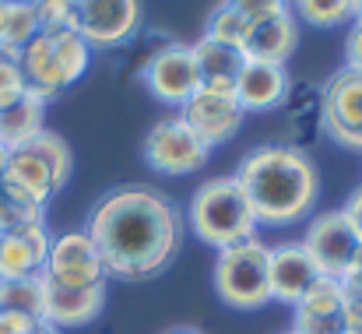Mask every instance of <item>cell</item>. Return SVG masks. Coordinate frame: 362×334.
Wrapping results in <instances>:
<instances>
[{
    "mask_svg": "<svg viewBox=\"0 0 362 334\" xmlns=\"http://www.w3.org/2000/svg\"><path fill=\"white\" fill-rule=\"evenodd\" d=\"M236 11H243L250 21H264V18H274V14H285L292 11V0H229Z\"/></svg>",
    "mask_w": 362,
    "mask_h": 334,
    "instance_id": "30",
    "label": "cell"
},
{
    "mask_svg": "<svg viewBox=\"0 0 362 334\" xmlns=\"http://www.w3.org/2000/svg\"><path fill=\"white\" fill-rule=\"evenodd\" d=\"M32 334H60V331H57V328H49V324H39Z\"/></svg>",
    "mask_w": 362,
    "mask_h": 334,
    "instance_id": "37",
    "label": "cell"
},
{
    "mask_svg": "<svg viewBox=\"0 0 362 334\" xmlns=\"http://www.w3.org/2000/svg\"><path fill=\"white\" fill-rule=\"evenodd\" d=\"M21 74H25V88L49 103L57 99L64 88H71L78 78H85L88 64H92V46L78 35V32H39L21 53H18Z\"/></svg>",
    "mask_w": 362,
    "mask_h": 334,
    "instance_id": "3",
    "label": "cell"
},
{
    "mask_svg": "<svg viewBox=\"0 0 362 334\" xmlns=\"http://www.w3.org/2000/svg\"><path fill=\"white\" fill-rule=\"evenodd\" d=\"M190 229L204 246H215V250H229L236 243L253 239L257 215H253L243 187L236 183V176H215L194 194Z\"/></svg>",
    "mask_w": 362,
    "mask_h": 334,
    "instance_id": "4",
    "label": "cell"
},
{
    "mask_svg": "<svg viewBox=\"0 0 362 334\" xmlns=\"http://www.w3.org/2000/svg\"><path fill=\"white\" fill-rule=\"evenodd\" d=\"M74 28L88 46H123L141 32V0H74Z\"/></svg>",
    "mask_w": 362,
    "mask_h": 334,
    "instance_id": "8",
    "label": "cell"
},
{
    "mask_svg": "<svg viewBox=\"0 0 362 334\" xmlns=\"http://www.w3.org/2000/svg\"><path fill=\"white\" fill-rule=\"evenodd\" d=\"M49 243H53V236H49L46 222L0 232V282L42 275L46 257H49Z\"/></svg>",
    "mask_w": 362,
    "mask_h": 334,
    "instance_id": "15",
    "label": "cell"
},
{
    "mask_svg": "<svg viewBox=\"0 0 362 334\" xmlns=\"http://www.w3.org/2000/svg\"><path fill=\"white\" fill-rule=\"evenodd\" d=\"M0 310H14L42 321V275L0 282Z\"/></svg>",
    "mask_w": 362,
    "mask_h": 334,
    "instance_id": "23",
    "label": "cell"
},
{
    "mask_svg": "<svg viewBox=\"0 0 362 334\" xmlns=\"http://www.w3.org/2000/svg\"><path fill=\"white\" fill-rule=\"evenodd\" d=\"M341 317H345V324H349V334H362V292H349V289H345Z\"/></svg>",
    "mask_w": 362,
    "mask_h": 334,
    "instance_id": "32",
    "label": "cell"
},
{
    "mask_svg": "<svg viewBox=\"0 0 362 334\" xmlns=\"http://www.w3.org/2000/svg\"><path fill=\"white\" fill-rule=\"evenodd\" d=\"M106 306V285H60L42 275V324L81 328L92 324Z\"/></svg>",
    "mask_w": 362,
    "mask_h": 334,
    "instance_id": "14",
    "label": "cell"
},
{
    "mask_svg": "<svg viewBox=\"0 0 362 334\" xmlns=\"http://www.w3.org/2000/svg\"><path fill=\"white\" fill-rule=\"evenodd\" d=\"M39 32H78L74 28V0H35Z\"/></svg>",
    "mask_w": 362,
    "mask_h": 334,
    "instance_id": "27",
    "label": "cell"
},
{
    "mask_svg": "<svg viewBox=\"0 0 362 334\" xmlns=\"http://www.w3.org/2000/svg\"><path fill=\"white\" fill-rule=\"evenodd\" d=\"M144 85L151 88L155 99H162L169 106H183L201 88V71H197L194 46H187V42L158 46L151 53V60L144 64Z\"/></svg>",
    "mask_w": 362,
    "mask_h": 334,
    "instance_id": "11",
    "label": "cell"
},
{
    "mask_svg": "<svg viewBox=\"0 0 362 334\" xmlns=\"http://www.w3.org/2000/svg\"><path fill=\"white\" fill-rule=\"evenodd\" d=\"M267 278H271V299L296 306L303 292L320 278V271L303 250V243H281V246H271Z\"/></svg>",
    "mask_w": 362,
    "mask_h": 334,
    "instance_id": "16",
    "label": "cell"
},
{
    "mask_svg": "<svg viewBox=\"0 0 362 334\" xmlns=\"http://www.w3.org/2000/svg\"><path fill=\"white\" fill-rule=\"evenodd\" d=\"M341 212L349 215L352 229L359 232V239H362V187H356V190H352V197H349V205H345Z\"/></svg>",
    "mask_w": 362,
    "mask_h": 334,
    "instance_id": "35",
    "label": "cell"
},
{
    "mask_svg": "<svg viewBox=\"0 0 362 334\" xmlns=\"http://www.w3.org/2000/svg\"><path fill=\"white\" fill-rule=\"evenodd\" d=\"M257 225H292L306 219L320 194L317 162L296 144H260L236 169Z\"/></svg>",
    "mask_w": 362,
    "mask_h": 334,
    "instance_id": "2",
    "label": "cell"
},
{
    "mask_svg": "<svg viewBox=\"0 0 362 334\" xmlns=\"http://www.w3.org/2000/svg\"><path fill=\"white\" fill-rule=\"evenodd\" d=\"M46 103L35 99L32 92H25L18 103L0 110V144H7L11 151L28 144L32 137H39L46 127Z\"/></svg>",
    "mask_w": 362,
    "mask_h": 334,
    "instance_id": "20",
    "label": "cell"
},
{
    "mask_svg": "<svg viewBox=\"0 0 362 334\" xmlns=\"http://www.w3.org/2000/svg\"><path fill=\"white\" fill-rule=\"evenodd\" d=\"M173 334H197V331H173Z\"/></svg>",
    "mask_w": 362,
    "mask_h": 334,
    "instance_id": "39",
    "label": "cell"
},
{
    "mask_svg": "<svg viewBox=\"0 0 362 334\" xmlns=\"http://www.w3.org/2000/svg\"><path fill=\"white\" fill-rule=\"evenodd\" d=\"M356 25H362V18H359V21H356Z\"/></svg>",
    "mask_w": 362,
    "mask_h": 334,
    "instance_id": "40",
    "label": "cell"
},
{
    "mask_svg": "<svg viewBox=\"0 0 362 334\" xmlns=\"http://www.w3.org/2000/svg\"><path fill=\"white\" fill-rule=\"evenodd\" d=\"M352 11H356V21L362 18V0H352Z\"/></svg>",
    "mask_w": 362,
    "mask_h": 334,
    "instance_id": "38",
    "label": "cell"
},
{
    "mask_svg": "<svg viewBox=\"0 0 362 334\" xmlns=\"http://www.w3.org/2000/svg\"><path fill=\"white\" fill-rule=\"evenodd\" d=\"M71 169H74L71 144H67L60 134L42 130L39 137H32L28 144H21V148L11 151L4 180L46 205L53 194H60V190L67 187Z\"/></svg>",
    "mask_w": 362,
    "mask_h": 334,
    "instance_id": "5",
    "label": "cell"
},
{
    "mask_svg": "<svg viewBox=\"0 0 362 334\" xmlns=\"http://www.w3.org/2000/svg\"><path fill=\"white\" fill-rule=\"evenodd\" d=\"M341 285H345L349 292H362V243H359V250H356V257H352V267H349L345 278H341Z\"/></svg>",
    "mask_w": 362,
    "mask_h": 334,
    "instance_id": "34",
    "label": "cell"
},
{
    "mask_svg": "<svg viewBox=\"0 0 362 334\" xmlns=\"http://www.w3.org/2000/svg\"><path fill=\"white\" fill-rule=\"evenodd\" d=\"M341 306H345V285H341V278H327V275H320L296 303L299 313H317V317L341 313Z\"/></svg>",
    "mask_w": 362,
    "mask_h": 334,
    "instance_id": "25",
    "label": "cell"
},
{
    "mask_svg": "<svg viewBox=\"0 0 362 334\" xmlns=\"http://www.w3.org/2000/svg\"><path fill=\"white\" fill-rule=\"evenodd\" d=\"M292 334H349V324L341 313L331 317H317V313H299L292 317Z\"/></svg>",
    "mask_w": 362,
    "mask_h": 334,
    "instance_id": "29",
    "label": "cell"
},
{
    "mask_svg": "<svg viewBox=\"0 0 362 334\" xmlns=\"http://www.w3.org/2000/svg\"><path fill=\"white\" fill-rule=\"evenodd\" d=\"M250 28H253V21L226 0L222 7L211 11V18H208V32H204V35L215 39V42H226V46H236V50H240L243 42H246V35H250Z\"/></svg>",
    "mask_w": 362,
    "mask_h": 334,
    "instance_id": "26",
    "label": "cell"
},
{
    "mask_svg": "<svg viewBox=\"0 0 362 334\" xmlns=\"http://www.w3.org/2000/svg\"><path fill=\"white\" fill-rule=\"evenodd\" d=\"M7 159H11V148L0 144V180H4V173H7Z\"/></svg>",
    "mask_w": 362,
    "mask_h": 334,
    "instance_id": "36",
    "label": "cell"
},
{
    "mask_svg": "<svg viewBox=\"0 0 362 334\" xmlns=\"http://www.w3.org/2000/svg\"><path fill=\"white\" fill-rule=\"evenodd\" d=\"M42 321L35 317H25V313H14V310H0V334H32Z\"/></svg>",
    "mask_w": 362,
    "mask_h": 334,
    "instance_id": "31",
    "label": "cell"
},
{
    "mask_svg": "<svg viewBox=\"0 0 362 334\" xmlns=\"http://www.w3.org/2000/svg\"><path fill=\"white\" fill-rule=\"evenodd\" d=\"M299 42V21L292 11L285 14H274V18H264V21H253L246 42L240 46L243 60H253V64H281L292 57Z\"/></svg>",
    "mask_w": 362,
    "mask_h": 334,
    "instance_id": "17",
    "label": "cell"
},
{
    "mask_svg": "<svg viewBox=\"0 0 362 334\" xmlns=\"http://www.w3.org/2000/svg\"><path fill=\"white\" fill-rule=\"evenodd\" d=\"M271 246L257 236L236 243L229 250H218L215 260V292L233 310H260L271 303V278H267Z\"/></svg>",
    "mask_w": 362,
    "mask_h": 334,
    "instance_id": "6",
    "label": "cell"
},
{
    "mask_svg": "<svg viewBox=\"0 0 362 334\" xmlns=\"http://www.w3.org/2000/svg\"><path fill=\"white\" fill-rule=\"evenodd\" d=\"M345 67H352V71H362V25H352V32H349V39H345Z\"/></svg>",
    "mask_w": 362,
    "mask_h": 334,
    "instance_id": "33",
    "label": "cell"
},
{
    "mask_svg": "<svg viewBox=\"0 0 362 334\" xmlns=\"http://www.w3.org/2000/svg\"><path fill=\"white\" fill-rule=\"evenodd\" d=\"M46 278L60 285H106V264L88 232H64L49 243V257L42 267Z\"/></svg>",
    "mask_w": 362,
    "mask_h": 334,
    "instance_id": "13",
    "label": "cell"
},
{
    "mask_svg": "<svg viewBox=\"0 0 362 334\" xmlns=\"http://www.w3.org/2000/svg\"><path fill=\"white\" fill-rule=\"evenodd\" d=\"M359 243H362L359 232L352 229L349 215L341 208L317 215L313 222L306 225V236H303V250L310 253V260L317 264V271L327 275V278H345V271L352 267V257H356Z\"/></svg>",
    "mask_w": 362,
    "mask_h": 334,
    "instance_id": "9",
    "label": "cell"
},
{
    "mask_svg": "<svg viewBox=\"0 0 362 334\" xmlns=\"http://www.w3.org/2000/svg\"><path fill=\"white\" fill-rule=\"evenodd\" d=\"M211 148L183 123V116L158 120L144 137V159L162 176H190L208 162Z\"/></svg>",
    "mask_w": 362,
    "mask_h": 334,
    "instance_id": "7",
    "label": "cell"
},
{
    "mask_svg": "<svg viewBox=\"0 0 362 334\" xmlns=\"http://www.w3.org/2000/svg\"><path fill=\"white\" fill-rule=\"evenodd\" d=\"M324 130L349 151H362V71L341 67L320 96Z\"/></svg>",
    "mask_w": 362,
    "mask_h": 334,
    "instance_id": "10",
    "label": "cell"
},
{
    "mask_svg": "<svg viewBox=\"0 0 362 334\" xmlns=\"http://www.w3.org/2000/svg\"><path fill=\"white\" fill-rule=\"evenodd\" d=\"M85 232L92 236L106 275L144 282L176 257L183 215L155 187H117L92 208Z\"/></svg>",
    "mask_w": 362,
    "mask_h": 334,
    "instance_id": "1",
    "label": "cell"
},
{
    "mask_svg": "<svg viewBox=\"0 0 362 334\" xmlns=\"http://www.w3.org/2000/svg\"><path fill=\"white\" fill-rule=\"evenodd\" d=\"M296 21H306L313 28H334L345 21H356L352 0H292Z\"/></svg>",
    "mask_w": 362,
    "mask_h": 334,
    "instance_id": "24",
    "label": "cell"
},
{
    "mask_svg": "<svg viewBox=\"0 0 362 334\" xmlns=\"http://www.w3.org/2000/svg\"><path fill=\"white\" fill-rule=\"evenodd\" d=\"M183 123L208 144V148H218L226 141H233L243 127V116L236 96L233 92H215V88H197L183 106H180Z\"/></svg>",
    "mask_w": 362,
    "mask_h": 334,
    "instance_id": "12",
    "label": "cell"
},
{
    "mask_svg": "<svg viewBox=\"0 0 362 334\" xmlns=\"http://www.w3.org/2000/svg\"><path fill=\"white\" fill-rule=\"evenodd\" d=\"M0 4H4V0H0Z\"/></svg>",
    "mask_w": 362,
    "mask_h": 334,
    "instance_id": "41",
    "label": "cell"
},
{
    "mask_svg": "<svg viewBox=\"0 0 362 334\" xmlns=\"http://www.w3.org/2000/svg\"><path fill=\"white\" fill-rule=\"evenodd\" d=\"M46 205L35 201L32 194L18 190L14 183L0 180V232H11V229H21V225L32 222H46Z\"/></svg>",
    "mask_w": 362,
    "mask_h": 334,
    "instance_id": "22",
    "label": "cell"
},
{
    "mask_svg": "<svg viewBox=\"0 0 362 334\" xmlns=\"http://www.w3.org/2000/svg\"><path fill=\"white\" fill-rule=\"evenodd\" d=\"M194 57H197V71H201V88H215V92H233L243 64H246L236 46L215 42L208 35H201L194 42Z\"/></svg>",
    "mask_w": 362,
    "mask_h": 334,
    "instance_id": "19",
    "label": "cell"
},
{
    "mask_svg": "<svg viewBox=\"0 0 362 334\" xmlns=\"http://www.w3.org/2000/svg\"><path fill=\"white\" fill-rule=\"evenodd\" d=\"M25 92H28V88H25V74H21L18 53L0 46V110L11 106V103H18Z\"/></svg>",
    "mask_w": 362,
    "mask_h": 334,
    "instance_id": "28",
    "label": "cell"
},
{
    "mask_svg": "<svg viewBox=\"0 0 362 334\" xmlns=\"http://www.w3.org/2000/svg\"><path fill=\"white\" fill-rule=\"evenodd\" d=\"M39 35V18L32 0H4L0 4V46L21 53Z\"/></svg>",
    "mask_w": 362,
    "mask_h": 334,
    "instance_id": "21",
    "label": "cell"
},
{
    "mask_svg": "<svg viewBox=\"0 0 362 334\" xmlns=\"http://www.w3.org/2000/svg\"><path fill=\"white\" fill-rule=\"evenodd\" d=\"M233 96L243 113H264L285 103L288 96V71L281 64H253L246 60L233 85Z\"/></svg>",
    "mask_w": 362,
    "mask_h": 334,
    "instance_id": "18",
    "label": "cell"
}]
</instances>
